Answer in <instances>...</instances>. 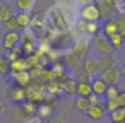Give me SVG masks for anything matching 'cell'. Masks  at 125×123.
<instances>
[{"instance_id": "obj_1", "label": "cell", "mask_w": 125, "mask_h": 123, "mask_svg": "<svg viewBox=\"0 0 125 123\" xmlns=\"http://www.w3.org/2000/svg\"><path fill=\"white\" fill-rule=\"evenodd\" d=\"M36 109H38V104H36V103L26 101V103H22V104H19V106L16 108L14 114H16L17 121H21V123H26V121H29V120L34 116Z\"/></svg>"}, {"instance_id": "obj_2", "label": "cell", "mask_w": 125, "mask_h": 123, "mask_svg": "<svg viewBox=\"0 0 125 123\" xmlns=\"http://www.w3.org/2000/svg\"><path fill=\"white\" fill-rule=\"evenodd\" d=\"M5 96H7L10 101L22 104V103H26V87H22V85H19V84L14 82V84H10V85L5 89Z\"/></svg>"}, {"instance_id": "obj_3", "label": "cell", "mask_w": 125, "mask_h": 123, "mask_svg": "<svg viewBox=\"0 0 125 123\" xmlns=\"http://www.w3.org/2000/svg\"><path fill=\"white\" fill-rule=\"evenodd\" d=\"M99 17H101V10H99V5L96 4H87L81 9V19L87 22H98Z\"/></svg>"}, {"instance_id": "obj_4", "label": "cell", "mask_w": 125, "mask_h": 123, "mask_svg": "<svg viewBox=\"0 0 125 123\" xmlns=\"http://www.w3.org/2000/svg\"><path fill=\"white\" fill-rule=\"evenodd\" d=\"M94 48L101 53V55H111L115 51L113 45L110 43V39L106 36H99V34H94Z\"/></svg>"}, {"instance_id": "obj_5", "label": "cell", "mask_w": 125, "mask_h": 123, "mask_svg": "<svg viewBox=\"0 0 125 123\" xmlns=\"http://www.w3.org/2000/svg\"><path fill=\"white\" fill-rule=\"evenodd\" d=\"M120 70L116 68V67H111V68H104L103 72H101V79L108 84V85H116L118 82H120Z\"/></svg>"}, {"instance_id": "obj_6", "label": "cell", "mask_w": 125, "mask_h": 123, "mask_svg": "<svg viewBox=\"0 0 125 123\" xmlns=\"http://www.w3.org/2000/svg\"><path fill=\"white\" fill-rule=\"evenodd\" d=\"M19 43H21V34H19V31H5L4 43H2L4 50L10 51V50H12L16 45H19Z\"/></svg>"}, {"instance_id": "obj_7", "label": "cell", "mask_w": 125, "mask_h": 123, "mask_svg": "<svg viewBox=\"0 0 125 123\" xmlns=\"http://www.w3.org/2000/svg\"><path fill=\"white\" fill-rule=\"evenodd\" d=\"M82 67H84V70H86L91 77H99L101 72H103V68H101V65H99V60H94V58H87Z\"/></svg>"}, {"instance_id": "obj_8", "label": "cell", "mask_w": 125, "mask_h": 123, "mask_svg": "<svg viewBox=\"0 0 125 123\" xmlns=\"http://www.w3.org/2000/svg\"><path fill=\"white\" fill-rule=\"evenodd\" d=\"M104 113H106V108H104V103L101 101V103H98V104H91L86 114H87L91 120L96 121V120H101V118L104 116Z\"/></svg>"}, {"instance_id": "obj_9", "label": "cell", "mask_w": 125, "mask_h": 123, "mask_svg": "<svg viewBox=\"0 0 125 123\" xmlns=\"http://www.w3.org/2000/svg\"><path fill=\"white\" fill-rule=\"evenodd\" d=\"M10 77L14 79V82H16V84H19V85H22V87H28V85L31 84V80H33V75H31L28 70L10 74Z\"/></svg>"}, {"instance_id": "obj_10", "label": "cell", "mask_w": 125, "mask_h": 123, "mask_svg": "<svg viewBox=\"0 0 125 123\" xmlns=\"http://www.w3.org/2000/svg\"><path fill=\"white\" fill-rule=\"evenodd\" d=\"M91 85H93V92L96 94V96H104V92H106V89H108V84L101 79V77H94L93 80H91Z\"/></svg>"}, {"instance_id": "obj_11", "label": "cell", "mask_w": 125, "mask_h": 123, "mask_svg": "<svg viewBox=\"0 0 125 123\" xmlns=\"http://www.w3.org/2000/svg\"><path fill=\"white\" fill-rule=\"evenodd\" d=\"M16 21H17V24H19L21 29L31 28V14L29 12H19V14H16Z\"/></svg>"}, {"instance_id": "obj_12", "label": "cell", "mask_w": 125, "mask_h": 123, "mask_svg": "<svg viewBox=\"0 0 125 123\" xmlns=\"http://www.w3.org/2000/svg\"><path fill=\"white\" fill-rule=\"evenodd\" d=\"M77 96H82V97H89L93 92V85L91 82H77V91H75Z\"/></svg>"}, {"instance_id": "obj_13", "label": "cell", "mask_w": 125, "mask_h": 123, "mask_svg": "<svg viewBox=\"0 0 125 123\" xmlns=\"http://www.w3.org/2000/svg\"><path fill=\"white\" fill-rule=\"evenodd\" d=\"M118 33V26H116V21L115 19H108L104 24H103V34L106 38H110L111 34H116Z\"/></svg>"}, {"instance_id": "obj_14", "label": "cell", "mask_w": 125, "mask_h": 123, "mask_svg": "<svg viewBox=\"0 0 125 123\" xmlns=\"http://www.w3.org/2000/svg\"><path fill=\"white\" fill-rule=\"evenodd\" d=\"M89 106H91V103H89V99H87V97L77 96V97H75V101H74V108H75L77 111H81V113H87Z\"/></svg>"}, {"instance_id": "obj_15", "label": "cell", "mask_w": 125, "mask_h": 123, "mask_svg": "<svg viewBox=\"0 0 125 123\" xmlns=\"http://www.w3.org/2000/svg\"><path fill=\"white\" fill-rule=\"evenodd\" d=\"M36 0H16V9L19 12H31Z\"/></svg>"}, {"instance_id": "obj_16", "label": "cell", "mask_w": 125, "mask_h": 123, "mask_svg": "<svg viewBox=\"0 0 125 123\" xmlns=\"http://www.w3.org/2000/svg\"><path fill=\"white\" fill-rule=\"evenodd\" d=\"M99 65H101V68L104 70V68H111V67H115L116 65V58H115V55L111 53V55H101V58H99Z\"/></svg>"}, {"instance_id": "obj_17", "label": "cell", "mask_w": 125, "mask_h": 123, "mask_svg": "<svg viewBox=\"0 0 125 123\" xmlns=\"http://www.w3.org/2000/svg\"><path fill=\"white\" fill-rule=\"evenodd\" d=\"M110 120L116 121V123H123L125 121V106H120V108L110 111Z\"/></svg>"}, {"instance_id": "obj_18", "label": "cell", "mask_w": 125, "mask_h": 123, "mask_svg": "<svg viewBox=\"0 0 125 123\" xmlns=\"http://www.w3.org/2000/svg\"><path fill=\"white\" fill-rule=\"evenodd\" d=\"M14 16H16L14 9H12L10 5H4V9L0 10V24H5V22L10 21Z\"/></svg>"}, {"instance_id": "obj_19", "label": "cell", "mask_w": 125, "mask_h": 123, "mask_svg": "<svg viewBox=\"0 0 125 123\" xmlns=\"http://www.w3.org/2000/svg\"><path fill=\"white\" fill-rule=\"evenodd\" d=\"M108 39H110V43L113 45V48H115V50H122V48L125 46V38H123L120 33H116V34H111Z\"/></svg>"}, {"instance_id": "obj_20", "label": "cell", "mask_w": 125, "mask_h": 123, "mask_svg": "<svg viewBox=\"0 0 125 123\" xmlns=\"http://www.w3.org/2000/svg\"><path fill=\"white\" fill-rule=\"evenodd\" d=\"M74 68H75L74 74H75V80H77V82H91V75L84 70V67H79V65H77V67H74Z\"/></svg>"}, {"instance_id": "obj_21", "label": "cell", "mask_w": 125, "mask_h": 123, "mask_svg": "<svg viewBox=\"0 0 125 123\" xmlns=\"http://www.w3.org/2000/svg\"><path fill=\"white\" fill-rule=\"evenodd\" d=\"M62 91H65L67 94H75V91H77V80L75 79H67L65 82H62Z\"/></svg>"}, {"instance_id": "obj_22", "label": "cell", "mask_w": 125, "mask_h": 123, "mask_svg": "<svg viewBox=\"0 0 125 123\" xmlns=\"http://www.w3.org/2000/svg\"><path fill=\"white\" fill-rule=\"evenodd\" d=\"M21 57H24V50H22V46H21V43H19V45H16V46L9 51L7 58H9L10 62H14V60H17V58H21Z\"/></svg>"}, {"instance_id": "obj_23", "label": "cell", "mask_w": 125, "mask_h": 123, "mask_svg": "<svg viewBox=\"0 0 125 123\" xmlns=\"http://www.w3.org/2000/svg\"><path fill=\"white\" fill-rule=\"evenodd\" d=\"M10 74V60L7 57H0V75Z\"/></svg>"}, {"instance_id": "obj_24", "label": "cell", "mask_w": 125, "mask_h": 123, "mask_svg": "<svg viewBox=\"0 0 125 123\" xmlns=\"http://www.w3.org/2000/svg\"><path fill=\"white\" fill-rule=\"evenodd\" d=\"M81 57H82V55H79L77 51H72V53L65 55V62H67L70 67H77V65H79V60H81Z\"/></svg>"}, {"instance_id": "obj_25", "label": "cell", "mask_w": 125, "mask_h": 123, "mask_svg": "<svg viewBox=\"0 0 125 123\" xmlns=\"http://www.w3.org/2000/svg\"><path fill=\"white\" fill-rule=\"evenodd\" d=\"M46 91H48L50 94H60V92H62V84L57 82V80H50L48 85H46Z\"/></svg>"}, {"instance_id": "obj_26", "label": "cell", "mask_w": 125, "mask_h": 123, "mask_svg": "<svg viewBox=\"0 0 125 123\" xmlns=\"http://www.w3.org/2000/svg\"><path fill=\"white\" fill-rule=\"evenodd\" d=\"M38 114H40V118H50L52 116V106L50 104H40L38 106Z\"/></svg>"}, {"instance_id": "obj_27", "label": "cell", "mask_w": 125, "mask_h": 123, "mask_svg": "<svg viewBox=\"0 0 125 123\" xmlns=\"http://www.w3.org/2000/svg\"><path fill=\"white\" fill-rule=\"evenodd\" d=\"M4 28H5V31H21V28H19V24H17V21H16V16H14L10 21H7V22L4 24Z\"/></svg>"}, {"instance_id": "obj_28", "label": "cell", "mask_w": 125, "mask_h": 123, "mask_svg": "<svg viewBox=\"0 0 125 123\" xmlns=\"http://www.w3.org/2000/svg\"><path fill=\"white\" fill-rule=\"evenodd\" d=\"M118 94H120V91H118L116 85H108V89H106V92H104V97H106V99H115Z\"/></svg>"}, {"instance_id": "obj_29", "label": "cell", "mask_w": 125, "mask_h": 123, "mask_svg": "<svg viewBox=\"0 0 125 123\" xmlns=\"http://www.w3.org/2000/svg\"><path fill=\"white\" fill-rule=\"evenodd\" d=\"M116 21V26H118V33L125 38V19H115Z\"/></svg>"}, {"instance_id": "obj_30", "label": "cell", "mask_w": 125, "mask_h": 123, "mask_svg": "<svg viewBox=\"0 0 125 123\" xmlns=\"http://www.w3.org/2000/svg\"><path fill=\"white\" fill-rule=\"evenodd\" d=\"M115 101H116L118 108H120V106H125V92H120V94L115 97Z\"/></svg>"}, {"instance_id": "obj_31", "label": "cell", "mask_w": 125, "mask_h": 123, "mask_svg": "<svg viewBox=\"0 0 125 123\" xmlns=\"http://www.w3.org/2000/svg\"><path fill=\"white\" fill-rule=\"evenodd\" d=\"M87 99H89V103H91V104H98V103H101L99 96H96V94H91V96H89Z\"/></svg>"}, {"instance_id": "obj_32", "label": "cell", "mask_w": 125, "mask_h": 123, "mask_svg": "<svg viewBox=\"0 0 125 123\" xmlns=\"http://www.w3.org/2000/svg\"><path fill=\"white\" fill-rule=\"evenodd\" d=\"M48 123H65V120L63 118H50Z\"/></svg>"}, {"instance_id": "obj_33", "label": "cell", "mask_w": 125, "mask_h": 123, "mask_svg": "<svg viewBox=\"0 0 125 123\" xmlns=\"http://www.w3.org/2000/svg\"><path fill=\"white\" fill-rule=\"evenodd\" d=\"M116 87H118V91H120V92H125V82H118V84H116Z\"/></svg>"}, {"instance_id": "obj_34", "label": "cell", "mask_w": 125, "mask_h": 123, "mask_svg": "<svg viewBox=\"0 0 125 123\" xmlns=\"http://www.w3.org/2000/svg\"><path fill=\"white\" fill-rule=\"evenodd\" d=\"M120 74H122V75H123V77H125V63H123V65H122V70H120Z\"/></svg>"}, {"instance_id": "obj_35", "label": "cell", "mask_w": 125, "mask_h": 123, "mask_svg": "<svg viewBox=\"0 0 125 123\" xmlns=\"http://www.w3.org/2000/svg\"><path fill=\"white\" fill-rule=\"evenodd\" d=\"M2 113H4V104L0 103V114H2Z\"/></svg>"}, {"instance_id": "obj_36", "label": "cell", "mask_w": 125, "mask_h": 123, "mask_svg": "<svg viewBox=\"0 0 125 123\" xmlns=\"http://www.w3.org/2000/svg\"><path fill=\"white\" fill-rule=\"evenodd\" d=\"M4 9V2H2V0H0V10H2Z\"/></svg>"}, {"instance_id": "obj_37", "label": "cell", "mask_w": 125, "mask_h": 123, "mask_svg": "<svg viewBox=\"0 0 125 123\" xmlns=\"http://www.w3.org/2000/svg\"><path fill=\"white\" fill-rule=\"evenodd\" d=\"M96 2H98V4H99V2H101V0H96Z\"/></svg>"}, {"instance_id": "obj_38", "label": "cell", "mask_w": 125, "mask_h": 123, "mask_svg": "<svg viewBox=\"0 0 125 123\" xmlns=\"http://www.w3.org/2000/svg\"><path fill=\"white\" fill-rule=\"evenodd\" d=\"M123 60H125V53H123Z\"/></svg>"}, {"instance_id": "obj_39", "label": "cell", "mask_w": 125, "mask_h": 123, "mask_svg": "<svg viewBox=\"0 0 125 123\" xmlns=\"http://www.w3.org/2000/svg\"><path fill=\"white\" fill-rule=\"evenodd\" d=\"M111 123H116V121H111Z\"/></svg>"}, {"instance_id": "obj_40", "label": "cell", "mask_w": 125, "mask_h": 123, "mask_svg": "<svg viewBox=\"0 0 125 123\" xmlns=\"http://www.w3.org/2000/svg\"><path fill=\"white\" fill-rule=\"evenodd\" d=\"M123 123H125V121H123Z\"/></svg>"}]
</instances>
